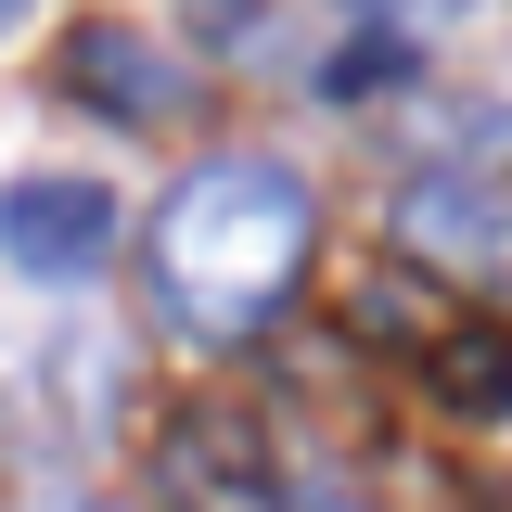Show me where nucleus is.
Masks as SVG:
<instances>
[{
    "instance_id": "nucleus-1",
    "label": "nucleus",
    "mask_w": 512,
    "mask_h": 512,
    "mask_svg": "<svg viewBox=\"0 0 512 512\" xmlns=\"http://www.w3.org/2000/svg\"><path fill=\"white\" fill-rule=\"evenodd\" d=\"M320 244V192L308 167H282V154H205L167 180L154 205V295L180 333H256V320L295 295V269Z\"/></svg>"
},
{
    "instance_id": "nucleus-2",
    "label": "nucleus",
    "mask_w": 512,
    "mask_h": 512,
    "mask_svg": "<svg viewBox=\"0 0 512 512\" xmlns=\"http://www.w3.org/2000/svg\"><path fill=\"white\" fill-rule=\"evenodd\" d=\"M0 256L26 282H90L116 256V192L77 180V167H26V180L0 192Z\"/></svg>"
},
{
    "instance_id": "nucleus-3",
    "label": "nucleus",
    "mask_w": 512,
    "mask_h": 512,
    "mask_svg": "<svg viewBox=\"0 0 512 512\" xmlns=\"http://www.w3.org/2000/svg\"><path fill=\"white\" fill-rule=\"evenodd\" d=\"M397 244L461 269V282H512V192L474 180V167H423L397 192Z\"/></svg>"
},
{
    "instance_id": "nucleus-4",
    "label": "nucleus",
    "mask_w": 512,
    "mask_h": 512,
    "mask_svg": "<svg viewBox=\"0 0 512 512\" xmlns=\"http://www.w3.org/2000/svg\"><path fill=\"white\" fill-rule=\"evenodd\" d=\"M154 474H167V512H295L244 410H180L167 448H154Z\"/></svg>"
},
{
    "instance_id": "nucleus-5",
    "label": "nucleus",
    "mask_w": 512,
    "mask_h": 512,
    "mask_svg": "<svg viewBox=\"0 0 512 512\" xmlns=\"http://www.w3.org/2000/svg\"><path fill=\"white\" fill-rule=\"evenodd\" d=\"M64 90H77L90 116H116V128H167L192 103V77L154 52L141 26H77V39H64Z\"/></svg>"
},
{
    "instance_id": "nucleus-6",
    "label": "nucleus",
    "mask_w": 512,
    "mask_h": 512,
    "mask_svg": "<svg viewBox=\"0 0 512 512\" xmlns=\"http://www.w3.org/2000/svg\"><path fill=\"white\" fill-rule=\"evenodd\" d=\"M448 397H487V410H512V333H461V346H448Z\"/></svg>"
},
{
    "instance_id": "nucleus-7",
    "label": "nucleus",
    "mask_w": 512,
    "mask_h": 512,
    "mask_svg": "<svg viewBox=\"0 0 512 512\" xmlns=\"http://www.w3.org/2000/svg\"><path fill=\"white\" fill-rule=\"evenodd\" d=\"M346 13H397V26H436V13H461V0H346Z\"/></svg>"
},
{
    "instance_id": "nucleus-8",
    "label": "nucleus",
    "mask_w": 512,
    "mask_h": 512,
    "mask_svg": "<svg viewBox=\"0 0 512 512\" xmlns=\"http://www.w3.org/2000/svg\"><path fill=\"white\" fill-rule=\"evenodd\" d=\"M295 512H346V487H295Z\"/></svg>"
},
{
    "instance_id": "nucleus-9",
    "label": "nucleus",
    "mask_w": 512,
    "mask_h": 512,
    "mask_svg": "<svg viewBox=\"0 0 512 512\" xmlns=\"http://www.w3.org/2000/svg\"><path fill=\"white\" fill-rule=\"evenodd\" d=\"M13 26H26V0H0V39H13Z\"/></svg>"
}]
</instances>
